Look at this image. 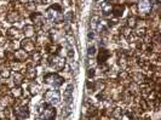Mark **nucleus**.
I'll use <instances>...</instances> for the list:
<instances>
[{
	"label": "nucleus",
	"mask_w": 161,
	"mask_h": 120,
	"mask_svg": "<svg viewBox=\"0 0 161 120\" xmlns=\"http://www.w3.org/2000/svg\"><path fill=\"white\" fill-rule=\"evenodd\" d=\"M45 80H46L47 82H50V84L56 85V86H58V85H61V84L63 82V79H62L61 77H58L57 74H49V75H46Z\"/></svg>",
	"instance_id": "nucleus-1"
},
{
	"label": "nucleus",
	"mask_w": 161,
	"mask_h": 120,
	"mask_svg": "<svg viewBox=\"0 0 161 120\" xmlns=\"http://www.w3.org/2000/svg\"><path fill=\"white\" fill-rule=\"evenodd\" d=\"M72 95H73V85H69L64 91V102L67 104H72V100H73Z\"/></svg>",
	"instance_id": "nucleus-2"
},
{
	"label": "nucleus",
	"mask_w": 161,
	"mask_h": 120,
	"mask_svg": "<svg viewBox=\"0 0 161 120\" xmlns=\"http://www.w3.org/2000/svg\"><path fill=\"white\" fill-rule=\"evenodd\" d=\"M51 64H52L55 68L61 69V68L64 66V62H63V60L60 58V57H55V58H52V60H51Z\"/></svg>",
	"instance_id": "nucleus-3"
},
{
	"label": "nucleus",
	"mask_w": 161,
	"mask_h": 120,
	"mask_svg": "<svg viewBox=\"0 0 161 120\" xmlns=\"http://www.w3.org/2000/svg\"><path fill=\"white\" fill-rule=\"evenodd\" d=\"M149 7H150V4L148 2V0H141L139 2V9L143 12H148L149 11Z\"/></svg>",
	"instance_id": "nucleus-4"
},
{
	"label": "nucleus",
	"mask_w": 161,
	"mask_h": 120,
	"mask_svg": "<svg viewBox=\"0 0 161 120\" xmlns=\"http://www.w3.org/2000/svg\"><path fill=\"white\" fill-rule=\"evenodd\" d=\"M112 10H113V6H112L110 2L103 4V12H104V15H108L109 12H112Z\"/></svg>",
	"instance_id": "nucleus-5"
},
{
	"label": "nucleus",
	"mask_w": 161,
	"mask_h": 120,
	"mask_svg": "<svg viewBox=\"0 0 161 120\" xmlns=\"http://www.w3.org/2000/svg\"><path fill=\"white\" fill-rule=\"evenodd\" d=\"M108 56H109V54L104 50V56H103V52H102L101 55H100V58H98V61H100V62H103L104 60H107V57H108Z\"/></svg>",
	"instance_id": "nucleus-6"
},
{
	"label": "nucleus",
	"mask_w": 161,
	"mask_h": 120,
	"mask_svg": "<svg viewBox=\"0 0 161 120\" xmlns=\"http://www.w3.org/2000/svg\"><path fill=\"white\" fill-rule=\"evenodd\" d=\"M87 54H88V56H93V55L96 54V49H95L93 46H90V47H88V52H87Z\"/></svg>",
	"instance_id": "nucleus-7"
}]
</instances>
